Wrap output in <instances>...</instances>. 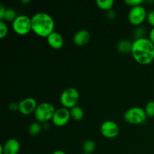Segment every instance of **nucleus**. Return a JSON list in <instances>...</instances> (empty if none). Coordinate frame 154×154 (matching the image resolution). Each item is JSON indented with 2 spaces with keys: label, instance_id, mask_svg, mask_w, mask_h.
I'll list each match as a JSON object with an SVG mask.
<instances>
[{
  "label": "nucleus",
  "instance_id": "obj_12",
  "mask_svg": "<svg viewBox=\"0 0 154 154\" xmlns=\"http://www.w3.org/2000/svg\"><path fill=\"white\" fill-rule=\"evenodd\" d=\"M47 41L50 46L54 49H60L64 45V40L60 33L54 31L47 37Z\"/></svg>",
  "mask_w": 154,
  "mask_h": 154
},
{
  "label": "nucleus",
  "instance_id": "obj_2",
  "mask_svg": "<svg viewBox=\"0 0 154 154\" xmlns=\"http://www.w3.org/2000/svg\"><path fill=\"white\" fill-rule=\"evenodd\" d=\"M32 30L42 37H48L54 29V20L45 12H38L31 17Z\"/></svg>",
  "mask_w": 154,
  "mask_h": 154
},
{
  "label": "nucleus",
  "instance_id": "obj_1",
  "mask_svg": "<svg viewBox=\"0 0 154 154\" xmlns=\"http://www.w3.org/2000/svg\"><path fill=\"white\" fill-rule=\"evenodd\" d=\"M132 54L135 61L147 65L154 60V45L147 38L135 39L132 42Z\"/></svg>",
  "mask_w": 154,
  "mask_h": 154
},
{
  "label": "nucleus",
  "instance_id": "obj_3",
  "mask_svg": "<svg viewBox=\"0 0 154 154\" xmlns=\"http://www.w3.org/2000/svg\"><path fill=\"white\" fill-rule=\"evenodd\" d=\"M56 109L52 104L49 102H42L38 105L35 111V117L41 123L48 122V120H52Z\"/></svg>",
  "mask_w": 154,
  "mask_h": 154
},
{
  "label": "nucleus",
  "instance_id": "obj_15",
  "mask_svg": "<svg viewBox=\"0 0 154 154\" xmlns=\"http://www.w3.org/2000/svg\"><path fill=\"white\" fill-rule=\"evenodd\" d=\"M71 117L75 120H81L84 117V111L79 106H75L70 109Z\"/></svg>",
  "mask_w": 154,
  "mask_h": 154
},
{
  "label": "nucleus",
  "instance_id": "obj_11",
  "mask_svg": "<svg viewBox=\"0 0 154 154\" xmlns=\"http://www.w3.org/2000/svg\"><path fill=\"white\" fill-rule=\"evenodd\" d=\"M20 142L15 138H10L0 145V154H17L20 151Z\"/></svg>",
  "mask_w": 154,
  "mask_h": 154
},
{
  "label": "nucleus",
  "instance_id": "obj_22",
  "mask_svg": "<svg viewBox=\"0 0 154 154\" xmlns=\"http://www.w3.org/2000/svg\"><path fill=\"white\" fill-rule=\"evenodd\" d=\"M146 34L145 29H144L143 27H138L135 30V32H134V35H135V38H145L144 35Z\"/></svg>",
  "mask_w": 154,
  "mask_h": 154
},
{
  "label": "nucleus",
  "instance_id": "obj_31",
  "mask_svg": "<svg viewBox=\"0 0 154 154\" xmlns=\"http://www.w3.org/2000/svg\"><path fill=\"white\" fill-rule=\"evenodd\" d=\"M23 3H26V2H30V1H23Z\"/></svg>",
  "mask_w": 154,
  "mask_h": 154
},
{
  "label": "nucleus",
  "instance_id": "obj_25",
  "mask_svg": "<svg viewBox=\"0 0 154 154\" xmlns=\"http://www.w3.org/2000/svg\"><path fill=\"white\" fill-rule=\"evenodd\" d=\"M107 17H108V19L110 20H114L116 18V13L113 10H109L107 12Z\"/></svg>",
  "mask_w": 154,
  "mask_h": 154
},
{
  "label": "nucleus",
  "instance_id": "obj_16",
  "mask_svg": "<svg viewBox=\"0 0 154 154\" xmlns=\"http://www.w3.org/2000/svg\"><path fill=\"white\" fill-rule=\"evenodd\" d=\"M96 2L100 8L107 11L111 10L114 4V0H96Z\"/></svg>",
  "mask_w": 154,
  "mask_h": 154
},
{
  "label": "nucleus",
  "instance_id": "obj_8",
  "mask_svg": "<svg viewBox=\"0 0 154 154\" xmlns=\"http://www.w3.org/2000/svg\"><path fill=\"white\" fill-rule=\"evenodd\" d=\"M100 131L102 135L106 138H111L118 135L119 132H120V128L114 121L106 120L101 125Z\"/></svg>",
  "mask_w": 154,
  "mask_h": 154
},
{
  "label": "nucleus",
  "instance_id": "obj_29",
  "mask_svg": "<svg viewBox=\"0 0 154 154\" xmlns=\"http://www.w3.org/2000/svg\"><path fill=\"white\" fill-rule=\"evenodd\" d=\"M49 126L50 125L48 122H45V123H42V128H44V129H48V128H49Z\"/></svg>",
  "mask_w": 154,
  "mask_h": 154
},
{
  "label": "nucleus",
  "instance_id": "obj_24",
  "mask_svg": "<svg viewBox=\"0 0 154 154\" xmlns=\"http://www.w3.org/2000/svg\"><path fill=\"white\" fill-rule=\"evenodd\" d=\"M147 21L149 23L154 27V9L150 11L148 14H147Z\"/></svg>",
  "mask_w": 154,
  "mask_h": 154
},
{
  "label": "nucleus",
  "instance_id": "obj_30",
  "mask_svg": "<svg viewBox=\"0 0 154 154\" xmlns=\"http://www.w3.org/2000/svg\"><path fill=\"white\" fill-rule=\"evenodd\" d=\"M52 154H66V153H65L64 151H63V150H55V151H54Z\"/></svg>",
  "mask_w": 154,
  "mask_h": 154
},
{
  "label": "nucleus",
  "instance_id": "obj_10",
  "mask_svg": "<svg viewBox=\"0 0 154 154\" xmlns=\"http://www.w3.org/2000/svg\"><path fill=\"white\" fill-rule=\"evenodd\" d=\"M37 106V102L34 98L27 97L19 102V111L21 114L28 115L35 112Z\"/></svg>",
  "mask_w": 154,
  "mask_h": 154
},
{
  "label": "nucleus",
  "instance_id": "obj_9",
  "mask_svg": "<svg viewBox=\"0 0 154 154\" xmlns=\"http://www.w3.org/2000/svg\"><path fill=\"white\" fill-rule=\"evenodd\" d=\"M70 117V110L65 107H62L56 110L52 118V121L56 126H63L69 122Z\"/></svg>",
  "mask_w": 154,
  "mask_h": 154
},
{
  "label": "nucleus",
  "instance_id": "obj_14",
  "mask_svg": "<svg viewBox=\"0 0 154 154\" xmlns=\"http://www.w3.org/2000/svg\"><path fill=\"white\" fill-rule=\"evenodd\" d=\"M132 42L129 40H122L117 44V49L120 52L122 53H129L132 51Z\"/></svg>",
  "mask_w": 154,
  "mask_h": 154
},
{
  "label": "nucleus",
  "instance_id": "obj_17",
  "mask_svg": "<svg viewBox=\"0 0 154 154\" xmlns=\"http://www.w3.org/2000/svg\"><path fill=\"white\" fill-rule=\"evenodd\" d=\"M42 129V125L39 122H33L29 126V132L32 135H38Z\"/></svg>",
  "mask_w": 154,
  "mask_h": 154
},
{
  "label": "nucleus",
  "instance_id": "obj_20",
  "mask_svg": "<svg viewBox=\"0 0 154 154\" xmlns=\"http://www.w3.org/2000/svg\"><path fill=\"white\" fill-rule=\"evenodd\" d=\"M144 110H145L146 114H147V117H154V101H150L149 102H147Z\"/></svg>",
  "mask_w": 154,
  "mask_h": 154
},
{
  "label": "nucleus",
  "instance_id": "obj_19",
  "mask_svg": "<svg viewBox=\"0 0 154 154\" xmlns=\"http://www.w3.org/2000/svg\"><path fill=\"white\" fill-rule=\"evenodd\" d=\"M17 17V13L16 11H15L14 9L6 8L3 20H5L7 21H14Z\"/></svg>",
  "mask_w": 154,
  "mask_h": 154
},
{
  "label": "nucleus",
  "instance_id": "obj_27",
  "mask_svg": "<svg viewBox=\"0 0 154 154\" xmlns=\"http://www.w3.org/2000/svg\"><path fill=\"white\" fill-rule=\"evenodd\" d=\"M5 8L4 7L3 5H0V20H2L3 17H4L5 12Z\"/></svg>",
  "mask_w": 154,
  "mask_h": 154
},
{
  "label": "nucleus",
  "instance_id": "obj_13",
  "mask_svg": "<svg viewBox=\"0 0 154 154\" xmlns=\"http://www.w3.org/2000/svg\"><path fill=\"white\" fill-rule=\"evenodd\" d=\"M90 39V33L87 29H81L77 32L73 37V41L75 45L82 46L89 42Z\"/></svg>",
  "mask_w": 154,
  "mask_h": 154
},
{
  "label": "nucleus",
  "instance_id": "obj_6",
  "mask_svg": "<svg viewBox=\"0 0 154 154\" xmlns=\"http://www.w3.org/2000/svg\"><path fill=\"white\" fill-rule=\"evenodd\" d=\"M13 29L19 35H25L32 30L31 18L26 15H18L13 21Z\"/></svg>",
  "mask_w": 154,
  "mask_h": 154
},
{
  "label": "nucleus",
  "instance_id": "obj_32",
  "mask_svg": "<svg viewBox=\"0 0 154 154\" xmlns=\"http://www.w3.org/2000/svg\"><path fill=\"white\" fill-rule=\"evenodd\" d=\"M81 154H87V153H81Z\"/></svg>",
  "mask_w": 154,
  "mask_h": 154
},
{
  "label": "nucleus",
  "instance_id": "obj_21",
  "mask_svg": "<svg viewBox=\"0 0 154 154\" xmlns=\"http://www.w3.org/2000/svg\"><path fill=\"white\" fill-rule=\"evenodd\" d=\"M8 29L7 25L3 20H0V38H3L5 37L6 35L8 34Z\"/></svg>",
  "mask_w": 154,
  "mask_h": 154
},
{
  "label": "nucleus",
  "instance_id": "obj_7",
  "mask_svg": "<svg viewBox=\"0 0 154 154\" xmlns=\"http://www.w3.org/2000/svg\"><path fill=\"white\" fill-rule=\"evenodd\" d=\"M147 17V11L141 5L133 6L129 12V20L132 24L135 26L142 23Z\"/></svg>",
  "mask_w": 154,
  "mask_h": 154
},
{
  "label": "nucleus",
  "instance_id": "obj_23",
  "mask_svg": "<svg viewBox=\"0 0 154 154\" xmlns=\"http://www.w3.org/2000/svg\"><path fill=\"white\" fill-rule=\"evenodd\" d=\"M144 2L143 0H125V3L129 5H132V7L133 6L139 5H141Z\"/></svg>",
  "mask_w": 154,
  "mask_h": 154
},
{
  "label": "nucleus",
  "instance_id": "obj_4",
  "mask_svg": "<svg viewBox=\"0 0 154 154\" xmlns=\"http://www.w3.org/2000/svg\"><path fill=\"white\" fill-rule=\"evenodd\" d=\"M124 120L132 124L143 123L147 119L145 110L140 107H132L124 113Z\"/></svg>",
  "mask_w": 154,
  "mask_h": 154
},
{
  "label": "nucleus",
  "instance_id": "obj_5",
  "mask_svg": "<svg viewBox=\"0 0 154 154\" xmlns=\"http://www.w3.org/2000/svg\"><path fill=\"white\" fill-rule=\"evenodd\" d=\"M80 94L77 89L74 87H69L63 91L60 95V102L63 107L66 108H72L76 106L79 100Z\"/></svg>",
  "mask_w": 154,
  "mask_h": 154
},
{
  "label": "nucleus",
  "instance_id": "obj_18",
  "mask_svg": "<svg viewBox=\"0 0 154 154\" xmlns=\"http://www.w3.org/2000/svg\"><path fill=\"white\" fill-rule=\"evenodd\" d=\"M96 149V144L93 140H87L83 144V150L85 153L91 154Z\"/></svg>",
  "mask_w": 154,
  "mask_h": 154
},
{
  "label": "nucleus",
  "instance_id": "obj_28",
  "mask_svg": "<svg viewBox=\"0 0 154 154\" xmlns=\"http://www.w3.org/2000/svg\"><path fill=\"white\" fill-rule=\"evenodd\" d=\"M149 39L151 41L152 43L154 45V27L151 29V30L150 31V33H149Z\"/></svg>",
  "mask_w": 154,
  "mask_h": 154
},
{
  "label": "nucleus",
  "instance_id": "obj_26",
  "mask_svg": "<svg viewBox=\"0 0 154 154\" xmlns=\"http://www.w3.org/2000/svg\"><path fill=\"white\" fill-rule=\"evenodd\" d=\"M9 109L11 111H16V110H19V104H17L15 102H12L9 105Z\"/></svg>",
  "mask_w": 154,
  "mask_h": 154
}]
</instances>
